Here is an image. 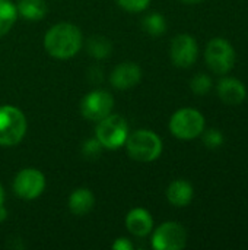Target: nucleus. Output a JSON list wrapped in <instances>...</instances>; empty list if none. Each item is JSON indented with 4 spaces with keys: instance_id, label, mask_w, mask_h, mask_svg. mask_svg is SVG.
Returning a JSON list of instances; mask_svg holds the SVG:
<instances>
[{
    "instance_id": "1",
    "label": "nucleus",
    "mask_w": 248,
    "mask_h": 250,
    "mask_svg": "<svg viewBox=\"0 0 248 250\" xmlns=\"http://www.w3.org/2000/svg\"><path fill=\"white\" fill-rule=\"evenodd\" d=\"M82 44L83 38L80 29L69 22L53 25L44 37V47L47 53L60 60L76 56L82 48Z\"/></svg>"
},
{
    "instance_id": "2",
    "label": "nucleus",
    "mask_w": 248,
    "mask_h": 250,
    "mask_svg": "<svg viewBox=\"0 0 248 250\" xmlns=\"http://www.w3.org/2000/svg\"><path fill=\"white\" fill-rule=\"evenodd\" d=\"M124 145L129 157L140 163L155 161L162 154L161 138L153 130H148V129H140L129 135Z\"/></svg>"
},
{
    "instance_id": "3",
    "label": "nucleus",
    "mask_w": 248,
    "mask_h": 250,
    "mask_svg": "<svg viewBox=\"0 0 248 250\" xmlns=\"http://www.w3.org/2000/svg\"><path fill=\"white\" fill-rule=\"evenodd\" d=\"M26 133V117L13 105H0V146L18 145Z\"/></svg>"
},
{
    "instance_id": "4",
    "label": "nucleus",
    "mask_w": 248,
    "mask_h": 250,
    "mask_svg": "<svg viewBox=\"0 0 248 250\" xmlns=\"http://www.w3.org/2000/svg\"><path fill=\"white\" fill-rule=\"evenodd\" d=\"M95 138L107 149H118L129 138V125L123 116L108 114L98 122Z\"/></svg>"
},
{
    "instance_id": "5",
    "label": "nucleus",
    "mask_w": 248,
    "mask_h": 250,
    "mask_svg": "<svg viewBox=\"0 0 248 250\" xmlns=\"http://www.w3.org/2000/svg\"><path fill=\"white\" fill-rule=\"evenodd\" d=\"M171 133L183 141H190L202 135L205 130V117L203 114L191 107L180 108L175 111L170 120Z\"/></svg>"
},
{
    "instance_id": "6",
    "label": "nucleus",
    "mask_w": 248,
    "mask_h": 250,
    "mask_svg": "<svg viewBox=\"0 0 248 250\" xmlns=\"http://www.w3.org/2000/svg\"><path fill=\"white\" fill-rule=\"evenodd\" d=\"M206 63L216 75L228 73L235 64V50L225 38H213L206 47Z\"/></svg>"
},
{
    "instance_id": "7",
    "label": "nucleus",
    "mask_w": 248,
    "mask_h": 250,
    "mask_svg": "<svg viewBox=\"0 0 248 250\" xmlns=\"http://www.w3.org/2000/svg\"><path fill=\"white\" fill-rule=\"evenodd\" d=\"M187 245L186 229L175 221L161 224L152 236V248L156 250H180Z\"/></svg>"
},
{
    "instance_id": "8",
    "label": "nucleus",
    "mask_w": 248,
    "mask_h": 250,
    "mask_svg": "<svg viewBox=\"0 0 248 250\" xmlns=\"http://www.w3.org/2000/svg\"><path fill=\"white\" fill-rule=\"evenodd\" d=\"M114 107V98L110 92L102 89H95L85 95L80 103V113L85 119L91 122H99L108 114H111Z\"/></svg>"
},
{
    "instance_id": "9",
    "label": "nucleus",
    "mask_w": 248,
    "mask_h": 250,
    "mask_svg": "<svg viewBox=\"0 0 248 250\" xmlns=\"http://www.w3.org/2000/svg\"><path fill=\"white\" fill-rule=\"evenodd\" d=\"M45 189V177L37 168H23L20 170L13 180L15 193L26 201L37 199Z\"/></svg>"
},
{
    "instance_id": "10",
    "label": "nucleus",
    "mask_w": 248,
    "mask_h": 250,
    "mask_svg": "<svg viewBox=\"0 0 248 250\" xmlns=\"http://www.w3.org/2000/svg\"><path fill=\"white\" fill-rule=\"evenodd\" d=\"M171 60L175 66L187 69L193 66L197 59L199 47L196 40L189 34L177 35L171 42Z\"/></svg>"
},
{
    "instance_id": "11",
    "label": "nucleus",
    "mask_w": 248,
    "mask_h": 250,
    "mask_svg": "<svg viewBox=\"0 0 248 250\" xmlns=\"http://www.w3.org/2000/svg\"><path fill=\"white\" fill-rule=\"evenodd\" d=\"M140 79H142V69L133 62H124L118 64L110 76L111 85L120 91H126L136 86L140 82Z\"/></svg>"
},
{
    "instance_id": "12",
    "label": "nucleus",
    "mask_w": 248,
    "mask_h": 250,
    "mask_svg": "<svg viewBox=\"0 0 248 250\" xmlns=\"http://www.w3.org/2000/svg\"><path fill=\"white\" fill-rule=\"evenodd\" d=\"M219 98L229 105L241 104L247 97L246 85L235 78H222L218 83Z\"/></svg>"
},
{
    "instance_id": "13",
    "label": "nucleus",
    "mask_w": 248,
    "mask_h": 250,
    "mask_svg": "<svg viewBox=\"0 0 248 250\" xmlns=\"http://www.w3.org/2000/svg\"><path fill=\"white\" fill-rule=\"evenodd\" d=\"M126 227L133 236L145 237L153 230V218L149 211L143 208H134L126 217Z\"/></svg>"
},
{
    "instance_id": "14",
    "label": "nucleus",
    "mask_w": 248,
    "mask_h": 250,
    "mask_svg": "<svg viewBox=\"0 0 248 250\" xmlns=\"http://www.w3.org/2000/svg\"><path fill=\"white\" fill-rule=\"evenodd\" d=\"M193 196H194L193 186L187 180H183V179L174 180L167 189L168 202L177 208H184L190 205V202L193 201Z\"/></svg>"
},
{
    "instance_id": "15",
    "label": "nucleus",
    "mask_w": 248,
    "mask_h": 250,
    "mask_svg": "<svg viewBox=\"0 0 248 250\" xmlns=\"http://www.w3.org/2000/svg\"><path fill=\"white\" fill-rule=\"evenodd\" d=\"M94 205H95V196L86 188H79L75 192H72V195L69 196V209L72 214L77 217L91 212Z\"/></svg>"
},
{
    "instance_id": "16",
    "label": "nucleus",
    "mask_w": 248,
    "mask_h": 250,
    "mask_svg": "<svg viewBox=\"0 0 248 250\" xmlns=\"http://www.w3.org/2000/svg\"><path fill=\"white\" fill-rule=\"evenodd\" d=\"M16 9L18 15L26 21H41L48 12L45 0H19Z\"/></svg>"
},
{
    "instance_id": "17",
    "label": "nucleus",
    "mask_w": 248,
    "mask_h": 250,
    "mask_svg": "<svg viewBox=\"0 0 248 250\" xmlns=\"http://www.w3.org/2000/svg\"><path fill=\"white\" fill-rule=\"evenodd\" d=\"M18 19V9L10 0H0V37L6 35Z\"/></svg>"
},
{
    "instance_id": "18",
    "label": "nucleus",
    "mask_w": 248,
    "mask_h": 250,
    "mask_svg": "<svg viewBox=\"0 0 248 250\" xmlns=\"http://www.w3.org/2000/svg\"><path fill=\"white\" fill-rule=\"evenodd\" d=\"M142 25H143V29L153 35V37H158V35H162L165 31H167V21L165 18L161 15V13H149L148 16H145V19L142 21Z\"/></svg>"
},
{
    "instance_id": "19",
    "label": "nucleus",
    "mask_w": 248,
    "mask_h": 250,
    "mask_svg": "<svg viewBox=\"0 0 248 250\" xmlns=\"http://www.w3.org/2000/svg\"><path fill=\"white\" fill-rule=\"evenodd\" d=\"M111 48L113 47H111L110 40L105 37H101V35H95V37L89 38V41H88V53L96 59L108 57L111 53Z\"/></svg>"
},
{
    "instance_id": "20",
    "label": "nucleus",
    "mask_w": 248,
    "mask_h": 250,
    "mask_svg": "<svg viewBox=\"0 0 248 250\" xmlns=\"http://www.w3.org/2000/svg\"><path fill=\"white\" fill-rule=\"evenodd\" d=\"M191 91L197 95H205L212 89V79L206 73H197L190 82Z\"/></svg>"
},
{
    "instance_id": "21",
    "label": "nucleus",
    "mask_w": 248,
    "mask_h": 250,
    "mask_svg": "<svg viewBox=\"0 0 248 250\" xmlns=\"http://www.w3.org/2000/svg\"><path fill=\"white\" fill-rule=\"evenodd\" d=\"M202 139H203V144L205 146L210 148V149H216V148H221L224 145V135L221 130L218 129H209V130H203L202 132Z\"/></svg>"
},
{
    "instance_id": "22",
    "label": "nucleus",
    "mask_w": 248,
    "mask_h": 250,
    "mask_svg": "<svg viewBox=\"0 0 248 250\" xmlns=\"http://www.w3.org/2000/svg\"><path fill=\"white\" fill-rule=\"evenodd\" d=\"M117 3L127 12H142L148 9L151 0H117Z\"/></svg>"
},
{
    "instance_id": "23",
    "label": "nucleus",
    "mask_w": 248,
    "mask_h": 250,
    "mask_svg": "<svg viewBox=\"0 0 248 250\" xmlns=\"http://www.w3.org/2000/svg\"><path fill=\"white\" fill-rule=\"evenodd\" d=\"M101 149H102V145L98 142L96 138L88 139V141L83 144V154H85L88 158H96V157L101 154Z\"/></svg>"
},
{
    "instance_id": "24",
    "label": "nucleus",
    "mask_w": 248,
    "mask_h": 250,
    "mask_svg": "<svg viewBox=\"0 0 248 250\" xmlns=\"http://www.w3.org/2000/svg\"><path fill=\"white\" fill-rule=\"evenodd\" d=\"M113 249L114 250H132L133 249V243L126 239V237H120L113 243Z\"/></svg>"
},
{
    "instance_id": "25",
    "label": "nucleus",
    "mask_w": 248,
    "mask_h": 250,
    "mask_svg": "<svg viewBox=\"0 0 248 250\" xmlns=\"http://www.w3.org/2000/svg\"><path fill=\"white\" fill-rule=\"evenodd\" d=\"M6 218H7V211H6L4 205L1 204V205H0V223H1V221H4Z\"/></svg>"
},
{
    "instance_id": "26",
    "label": "nucleus",
    "mask_w": 248,
    "mask_h": 250,
    "mask_svg": "<svg viewBox=\"0 0 248 250\" xmlns=\"http://www.w3.org/2000/svg\"><path fill=\"white\" fill-rule=\"evenodd\" d=\"M183 3H187V4H197V3H200V1H203V0H181Z\"/></svg>"
},
{
    "instance_id": "27",
    "label": "nucleus",
    "mask_w": 248,
    "mask_h": 250,
    "mask_svg": "<svg viewBox=\"0 0 248 250\" xmlns=\"http://www.w3.org/2000/svg\"><path fill=\"white\" fill-rule=\"evenodd\" d=\"M4 202V190H3V188H1V185H0V205Z\"/></svg>"
}]
</instances>
